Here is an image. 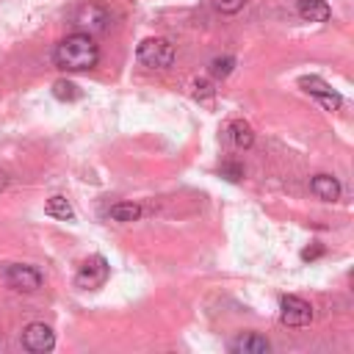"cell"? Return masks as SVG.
I'll return each mask as SVG.
<instances>
[{"label": "cell", "mask_w": 354, "mask_h": 354, "mask_svg": "<svg viewBox=\"0 0 354 354\" xmlns=\"http://www.w3.org/2000/svg\"><path fill=\"white\" fill-rule=\"evenodd\" d=\"M100 61V47L88 33H69L53 50V64L61 72H88Z\"/></svg>", "instance_id": "obj_1"}, {"label": "cell", "mask_w": 354, "mask_h": 354, "mask_svg": "<svg viewBox=\"0 0 354 354\" xmlns=\"http://www.w3.org/2000/svg\"><path fill=\"white\" fill-rule=\"evenodd\" d=\"M138 61L147 66V69H169L177 58L174 53V44L169 39H160V36H152V39H144L138 44Z\"/></svg>", "instance_id": "obj_2"}, {"label": "cell", "mask_w": 354, "mask_h": 354, "mask_svg": "<svg viewBox=\"0 0 354 354\" xmlns=\"http://www.w3.org/2000/svg\"><path fill=\"white\" fill-rule=\"evenodd\" d=\"M72 25H75L80 33H88V36L102 33V30H108V25H111V11H108L105 6H100V3H83V6L75 11Z\"/></svg>", "instance_id": "obj_3"}, {"label": "cell", "mask_w": 354, "mask_h": 354, "mask_svg": "<svg viewBox=\"0 0 354 354\" xmlns=\"http://www.w3.org/2000/svg\"><path fill=\"white\" fill-rule=\"evenodd\" d=\"M108 274H111L108 260H105L102 254H94V257H88V260L77 268V274H75V288H80V290H97V288H102V285L108 282Z\"/></svg>", "instance_id": "obj_4"}, {"label": "cell", "mask_w": 354, "mask_h": 354, "mask_svg": "<svg viewBox=\"0 0 354 354\" xmlns=\"http://www.w3.org/2000/svg\"><path fill=\"white\" fill-rule=\"evenodd\" d=\"M315 318L313 313V304L299 299V296H282L279 299V321L282 326H290V329H299V326H310Z\"/></svg>", "instance_id": "obj_5"}, {"label": "cell", "mask_w": 354, "mask_h": 354, "mask_svg": "<svg viewBox=\"0 0 354 354\" xmlns=\"http://www.w3.org/2000/svg\"><path fill=\"white\" fill-rule=\"evenodd\" d=\"M19 340H22V348L30 351V354H47V351L55 348V332H53L47 324H41V321L28 324V326L22 329Z\"/></svg>", "instance_id": "obj_6"}, {"label": "cell", "mask_w": 354, "mask_h": 354, "mask_svg": "<svg viewBox=\"0 0 354 354\" xmlns=\"http://www.w3.org/2000/svg\"><path fill=\"white\" fill-rule=\"evenodd\" d=\"M41 282H44V277H41V271L33 268V266L14 263V266L6 268V285H8L11 290H19V293H36V290L41 288Z\"/></svg>", "instance_id": "obj_7"}, {"label": "cell", "mask_w": 354, "mask_h": 354, "mask_svg": "<svg viewBox=\"0 0 354 354\" xmlns=\"http://www.w3.org/2000/svg\"><path fill=\"white\" fill-rule=\"evenodd\" d=\"M299 86L310 94V97H315L326 111H337L340 105H343V97L326 83V80H321V77H315V75H307V77H301L299 80Z\"/></svg>", "instance_id": "obj_8"}, {"label": "cell", "mask_w": 354, "mask_h": 354, "mask_svg": "<svg viewBox=\"0 0 354 354\" xmlns=\"http://www.w3.org/2000/svg\"><path fill=\"white\" fill-rule=\"evenodd\" d=\"M230 351L232 354H268L271 351V343L260 332H243V335H238L230 343Z\"/></svg>", "instance_id": "obj_9"}, {"label": "cell", "mask_w": 354, "mask_h": 354, "mask_svg": "<svg viewBox=\"0 0 354 354\" xmlns=\"http://www.w3.org/2000/svg\"><path fill=\"white\" fill-rule=\"evenodd\" d=\"M310 191L318 196V199H324V202H335V199H340V183H337V177H332V174H315L313 180H310Z\"/></svg>", "instance_id": "obj_10"}, {"label": "cell", "mask_w": 354, "mask_h": 354, "mask_svg": "<svg viewBox=\"0 0 354 354\" xmlns=\"http://www.w3.org/2000/svg\"><path fill=\"white\" fill-rule=\"evenodd\" d=\"M296 11L307 22H326L332 17V8L326 0H296Z\"/></svg>", "instance_id": "obj_11"}, {"label": "cell", "mask_w": 354, "mask_h": 354, "mask_svg": "<svg viewBox=\"0 0 354 354\" xmlns=\"http://www.w3.org/2000/svg\"><path fill=\"white\" fill-rule=\"evenodd\" d=\"M227 136H230V141H232L238 149H249V147L254 144V133H252V127H249L243 119H235V122H230V127H227Z\"/></svg>", "instance_id": "obj_12"}, {"label": "cell", "mask_w": 354, "mask_h": 354, "mask_svg": "<svg viewBox=\"0 0 354 354\" xmlns=\"http://www.w3.org/2000/svg\"><path fill=\"white\" fill-rule=\"evenodd\" d=\"M108 216H111L113 221H122V224L138 221V218H141V205H136V202H116V205H111Z\"/></svg>", "instance_id": "obj_13"}, {"label": "cell", "mask_w": 354, "mask_h": 354, "mask_svg": "<svg viewBox=\"0 0 354 354\" xmlns=\"http://www.w3.org/2000/svg\"><path fill=\"white\" fill-rule=\"evenodd\" d=\"M44 210L53 218H64V221H72L75 218V210H72V205H69L66 196H50L47 205H44Z\"/></svg>", "instance_id": "obj_14"}, {"label": "cell", "mask_w": 354, "mask_h": 354, "mask_svg": "<svg viewBox=\"0 0 354 354\" xmlns=\"http://www.w3.org/2000/svg\"><path fill=\"white\" fill-rule=\"evenodd\" d=\"M53 94L58 97V100H77L80 97V88L75 86V83H69V80H55L53 83Z\"/></svg>", "instance_id": "obj_15"}, {"label": "cell", "mask_w": 354, "mask_h": 354, "mask_svg": "<svg viewBox=\"0 0 354 354\" xmlns=\"http://www.w3.org/2000/svg\"><path fill=\"white\" fill-rule=\"evenodd\" d=\"M232 66H235V58H232V55L213 58V61H210V75H213V77H227V75L232 72Z\"/></svg>", "instance_id": "obj_16"}, {"label": "cell", "mask_w": 354, "mask_h": 354, "mask_svg": "<svg viewBox=\"0 0 354 354\" xmlns=\"http://www.w3.org/2000/svg\"><path fill=\"white\" fill-rule=\"evenodd\" d=\"M213 6H216V11H221V14H238V11L246 6V0H213Z\"/></svg>", "instance_id": "obj_17"}, {"label": "cell", "mask_w": 354, "mask_h": 354, "mask_svg": "<svg viewBox=\"0 0 354 354\" xmlns=\"http://www.w3.org/2000/svg\"><path fill=\"white\" fill-rule=\"evenodd\" d=\"M221 177H227V180H241L243 177V166L241 163H232V160H227V163H221Z\"/></svg>", "instance_id": "obj_18"}, {"label": "cell", "mask_w": 354, "mask_h": 354, "mask_svg": "<svg viewBox=\"0 0 354 354\" xmlns=\"http://www.w3.org/2000/svg\"><path fill=\"white\" fill-rule=\"evenodd\" d=\"M194 94H196V100H210V97H213V86H210L207 80H199Z\"/></svg>", "instance_id": "obj_19"}, {"label": "cell", "mask_w": 354, "mask_h": 354, "mask_svg": "<svg viewBox=\"0 0 354 354\" xmlns=\"http://www.w3.org/2000/svg\"><path fill=\"white\" fill-rule=\"evenodd\" d=\"M321 254H324V246L315 243V246H307V249L301 252V260H315V257H321Z\"/></svg>", "instance_id": "obj_20"}, {"label": "cell", "mask_w": 354, "mask_h": 354, "mask_svg": "<svg viewBox=\"0 0 354 354\" xmlns=\"http://www.w3.org/2000/svg\"><path fill=\"white\" fill-rule=\"evenodd\" d=\"M6 185H8V174H6V171H3V169H0V191H3V188H6Z\"/></svg>", "instance_id": "obj_21"}]
</instances>
